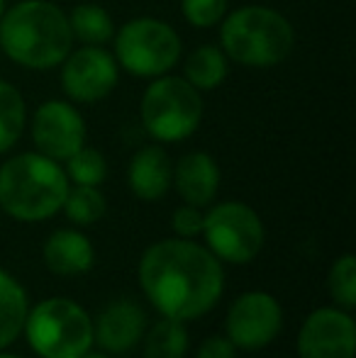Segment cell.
I'll return each mask as SVG.
<instances>
[{
    "mask_svg": "<svg viewBox=\"0 0 356 358\" xmlns=\"http://www.w3.org/2000/svg\"><path fill=\"white\" fill-rule=\"evenodd\" d=\"M139 285L162 317L188 322L218 305L225 290V271L210 249L176 236L144 251Z\"/></svg>",
    "mask_w": 356,
    "mask_h": 358,
    "instance_id": "obj_1",
    "label": "cell"
},
{
    "mask_svg": "<svg viewBox=\"0 0 356 358\" xmlns=\"http://www.w3.org/2000/svg\"><path fill=\"white\" fill-rule=\"evenodd\" d=\"M69 15L52 0H20L0 17V54L27 71H52L73 49Z\"/></svg>",
    "mask_w": 356,
    "mask_h": 358,
    "instance_id": "obj_2",
    "label": "cell"
},
{
    "mask_svg": "<svg viewBox=\"0 0 356 358\" xmlns=\"http://www.w3.org/2000/svg\"><path fill=\"white\" fill-rule=\"evenodd\" d=\"M71 188L59 161L24 151L0 166V208L17 222H44L57 213Z\"/></svg>",
    "mask_w": 356,
    "mask_h": 358,
    "instance_id": "obj_3",
    "label": "cell"
},
{
    "mask_svg": "<svg viewBox=\"0 0 356 358\" xmlns=\"http://www.w3.org/2000/svg\"><path fill=\"white\" fill-rule=\"evenodd\" d=\"M220 44L229 64L244 69H276L295 49V27L269 5H242L222 17Z\"/></svg>",
    "mask_w": 356,
    "mask_h": 358,
    "instance_id": "obj_4",
    "label": "cell"
},
{
    "mask_svg": "<svg viewBox=\"0 0 356 358\" xmlns=\"http://www.w3.org/2000/svg\"><path fill=\"white\" fill-rule=\"evenodd\" d=\"M205 115L203 93L183 76L152 78L139 100V120L157 144H176L198 132Z\"/></svg>",
    "mask_w": 356,
    "mask_h": 358,
    "instance_id": "obj_5",
    "label": "cell"
},
{
    "mask_svg": "<svg viewBox=\"0 0 356 358\" xmlns=\"http://www.w3.org/2000/svg\"><path fill=\"white\" fill-rule=\"evenodd\" d=\"M183 42L171 22L152 15H139L115 29L113 57L120 71L134 78H159L178 66Z\"/></svg>",
    "mask_w": 356,
    "mask_h": 358,
    "instance_id": "obj_6",
    "label": "cell"
},
{
    "mask_svg": "<svg viewBox=\"0 0 356 358\" xmlns=\"http://www.w3.org/2000/svg\"><path fill=\"white\" fill-rule=\"evenodd\" d=\"M22 331L42 358H81L93 346V320L69 297H49L32 307Z\"/></svg>",
    "mask_w": 356,
    "mask_h": 358,
    "instance_id": "obj_7",
    "label": "cell"
},
{
    "mask_svg": "<svg viewBox=\"0 0 356 358\" xmlns=\"http://www.w3.org/2000/svg\"><path fill=\"white\" fill-rule=\"evenodd\" d=\"M203 234L210 251L227 264L254 261L266 239L259 213L239 200H227L210 208V213L203 217Z\"/></svg>",
    "mask_w": 356,
    "mask_h": 358,
    "instance_id": "obj_8",
    "label": "cell"
},
{
    "mask_svg": "<svg viewBox=\"0 0 356 358\" xmlns=\"http://www.w3.org/2000/svg\"><path fill=\"white\" fill-rule=\"evenodd\" d=\"M120 83V66L105 47H78L59 66V85L73 105H95L113 95Z\"/></svg>",
    "mask_w": 356,
    "mask_h": 358,
    "instance_id": "obj_9",
    "label": "cell"
},
{
    "mask_svg": "<svg viewBox=\"0 0 356 358\" xmlns=\"http://www.w3.org/2000/svg\"><path fill=\"white\" fill-rule=\"evenodd\" d=\"M27 122L34 149L59 164L86 144V120L71 100H44Z\"/></svg>",
    "mask_w": 356,
    "mask_h": 358,
    "instance_id": "obj_10",
    "label": "cell"
},
{
    "mask_svg": "<svg viewBox=\"0 0 356 358\" xmlns=\"http://www.w3.org/2000/svg\"><path fill=\"white\" fill-rule=\"evenodd\" d=\"M283 310L269 292L252 290L239 295L227 312V339L242 351H259L278 336Z\"/></svg>",
    "mask_w": 356,
    "mask_h": 358,
    "instance_id": "obj_11",
    "label": "cell"
},
{
    "mask_svg": "<svg viewBox=\"0 0 356 358\" xmlns=\"http://www.w3.org/2000/svg\"><path fill=\"white\" fill-rule=\"evenodd\" d=\"M300 358H354L356 324L347 310L320 307L310 312L298 334Z\"/></svg>",
    "mask_w": 356,
    "mask_h": 358,
    "instance_id": "obj_12",
    "label": "cell"
},
{
    "mask_svg": "<svg viewBox=\"0 0 356 358\" xmlns=\"http://www.w3.org/2000/svg\"><path fill=\"white\" fill-rule=\"evenodd\" d=\"M147 331V315L132 300L110 302L93 322V344L108 354H127L142 341Z\"/></svg>",
    "mask_w": 356,
    "mask_h": 358,
    "instance_id": "obj_13",
    "label": "cell"
},
{
    "mask_svg": "<svg viewBox=\"0 0 356 358\" xmlns=\"http://www.w3.org/2000/svg\"><path fill=\"white\" fill-rule=\"evenodd\" d=\"M171 188H176L185 205L208 208L218 198L220 166L208 151H188L173 166Z\"/></svg>",
    "mask_w": 356,
    "mask_h": 358,
    "instance_id": "obj_14",
    "label": "cell"
},
{
    "mask_svg": "<svg viewBox=\"0 0 356 358\" xmlns=\"http://www.w3.org/2000/svg\"><path fill=\"white\" fill-rule=\"evenodd\" d=\"M173 164L162 144H149L134 151L127 169L129 190L144 203H157L171 190Z\"/></svg>",
    "mask_w": 356,
    "mask_h": 358,
    "instance_id": "obj_15",
    "label": "cell"
},
{
    "mask_svg": "<svg viewBox=\"0 0 356 358\" xmlns=\"http://www.w3.org/2000/svg\"><path fill=\"white\" fill-rule=\"evenodd\" d=\"M95 261L93 244L83 231L57 229L44 244V264L57 275H81Z\"/></svg>",
    "mask_w": 356,
    "mask_h": 358,
    "instance_id": "obj_16",
    "label": "cell"
},
{
    "mask_svg": "<svg viewBox=\"0 0 356 358\" xmlns=\"http://www.w3.org/2000/svg\"><path fill=\"white\" fill-rule=\"evenodd\" d=\"M227 76L229 59L218 44H200L183 59V78L200 93L220 88Z\"/></svg>",
    "mask_w": 356,
    "mask_h": 358,
    "instance_id": "obj_17",
    "label": "cell"
},
{
    "mask_svg": "<svg viewBox=\"0 0 356 358\" xmlns=\"http://www.w3.org/2000/svg\"><path fill=\"white\" fill-rule=\"evenodd\" d=\"M27 312L29 302L24 287L10 273L0 271V351L22 334Z\"/></svg>",
    "mask_w": 356,
    "mask_h": 358,
    "instance_id": "obj_18",
    "label": "cell"
},
{
    "mask_svg": "<svg viewBox=\"0 0 356 358\" xmlns=\"http://www.w3.org/2000/svg\"><path fill=\"white\" fill-rule=\"evenodd\" d=\"M69 15V27H71L73 42L83 47H105L115 37V20L105 8L95 3H81Z\"/></svg>",
    "mask_w": 356,
    "mask_h": 358,
    "instance_id": "obj_19",
    "label": "cell"
},
{
    "mask_svg": "<svg viewBox=\"0 0 356 358\" xmlns=\"http://www.w3.org/2000/svg\"><path fill=\"white\" fill-rule=\"evenodd\" d=\"M27 127V103L17 85L0 80V156L15 149Z\"/></svg>",
    "mask_w": 356,
    "mask_h": 358,
    "instance_id": "obj_20",
    "label": "cell"
},
{
    "mask_svg": "<svg viewBox=\"0 0 356 358\" xmlns=\"http://www.w3.org/2000/svg\"><path fill=\"white\" fill-rule=\"evenodd\" d=\"M188 329L178 320H159L144 336V358H185Z\"/></svg>",
    "mask_w": 356,
    "mask_h": 358,
    "instance_id": "obj_21",
    "label": "cell"
},
{
    "mask_svg": "<svg viewBox=\"0 0 356 358\" xmlns=\"http://www.w3.org/2000/svg\"><path fill=\"white\" fill-rule=\"evenodd\" d=\"M105 195L100 193L95 185H76V188H69L66 200H64L62 210L73 224H95L98 220H103L105 215Z\"/></svg>",
    "mask_w": 356,
    "mask_h": 358,
    "instance_id": "obj_22",
    "label": "cell"
},
{
    "mask_svg": "<svg viewBox=\"0 0 356 358\" xmlns=\"http://www.w3.org/2000/svg\"><path fill=\"white\" fill-rule=\"evenodd\" d=\"M66 176L73 180V185H95L98 188L105 178H108V161L98 149L83 144L76 154H71L66 161Z\"/></svg>",
    "mask_w": 356,
    "mask_h": 358,
    "instance_id": "obj_23",
    "label": "cell"
},
{
    "mask_svg": "<svg viewBox=\"0 0 356 358\" xmlns=\"http://www.w3.org/2000/svg\"><path fill=\"white\" fill-rule=\"evenodd\" d=\"M327 290L339 310L352 312L356 307V259L352 254L339 256L332 264L327 275Z\"/></svg>",
    "mask_w": 356,
    "mask_h": 358,
    "instance_id": "obj_24",
    "label": "cell"
},
{
    "mask_svg": "<svg viewBox=\"0 0 356 358\" xmlns=\"http://www.w3.org/2000/svg\"><path fill=\"white\" fill-rule=\"evenodd\" d=\"M229 13V0H180V15L195 29H213Z\"/></svg>",
    "mask_w": 356,
    "mask_h": 358,
    "instance_id": "obj_25",
    "label": "cell"
},
{
    "mask_svg": "<svg viewBox=\"0 0 356 358\" xmlns=\"http://www.w3.org/2000/svg\"><path fill=\"white\" fill-rule=\"evenodd\" d=\"M203 213L200 208H193V205H183V208L173 210L171 215V227L173 231L180 236V239H193V236L203 234Z\"/></svg>",
    "mask_w": 356,
    "mask_h": 358,
    "instance_id": "obj_26",
    "label": "cell"
},
{
    "mask_svg": "<svg viewBox=\"0 0 356 358\" xmlns=\"http://www.w3.org/2000/svg\"><path fill=\"white\" fill-rule=\"evenodd\" d=\"M195 358H237V346L227 336H210L200 344Z\"/></svg>",
    "mask_w": 356,
    "mask_h": 358,
    "instance_id": "obj_27",
    "label": "cell"
},
{
    "mask_svg": "<svg viewBox=\"0 0 356 358\" xmlns=\"http://www.w3.org/2000/svg\"><path fill=\"white\" fill-rule=\"evenodd\" d=\"M81 358H110V356H105V354H86V356H81Z\"/></svg>",
    "mask_w": 356,
    "mask_h": 358,
    "instance_id": "obj_28",
    "label": "cell"
},
{
    "mask_svg": "<svg viewBox=\"0 0 356 358\" xmlns=\"http://www.w3.org/2000/svg\"><path fill=\"white\" fill-rule=\"evenodd\" d=\"M5 3H8V0H0V17H3V13H5V8H8V5H5Z\"/></svg>",
    "mask_w": 356,
    "mask_h": 358,
    "instance_id": "obj_29",
    "label": "cell"
},
{
    "mask_svg": "<svg viewBox=\"0 0 356 358\" xmlns=\"http://www.w3.org/2000/svg\"><path fill=\"white\" fill-rule=\"evenodd\" d=\"M0 358H20V356H15V354H3V351H0Z\"/></svg>",
    "mask_w": 356,
    "mask_h": 358,
    "instance_id": "obj_30",
    "label": "cell"
}]
</instances>
